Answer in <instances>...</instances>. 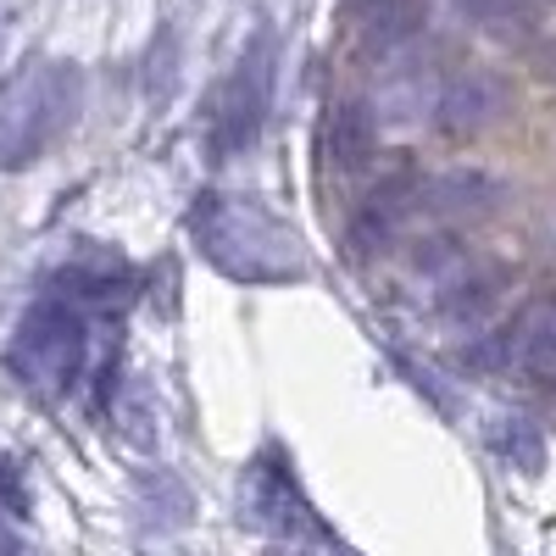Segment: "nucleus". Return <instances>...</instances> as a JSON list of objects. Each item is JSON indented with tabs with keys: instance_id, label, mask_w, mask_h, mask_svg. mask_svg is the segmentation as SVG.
I'll return each instance as SVG.
<instances>
[{
	"instance_id": "nucleus-4",
	"label": "nucleus",
	"mask_w": 556,
	"mask_h": 556,
	"mask_svg": "<svg viewBox=\"0 0 556 556\" xmlns=\"http://www.w3.org/2000/svg\"><path fill=\"white\" fill-rule=\"evenodd\" d=\"M7 362L12 374L28 384V390H51L62 395L89 362V317L73 295H45L23 312L17 334L7 345Z\"/></svg>"
},
{
	"instance_id": "nucleus-2",
	"label": "nucleus",
	"mask_w": 556,
	"mask_h": 556,
	"mask_svg": "<svg viewBox=\"0 0 556 556\" xmlns=\"http://www.w3.org/2000/svg\"><path fill=\"white\" fill-rule=\"evenodd\" d=\"M84 73L67 56H34L0 84V173L34 167L78 123Z\"/></svg>"
},
{
	"instance_id": "nucleus-3",
	"label": "nucleus",
	"mask_w": 556,
	"mask_h": 556,
	"mask_svg": "<svg viewBox=\"0 0 556 556\" xmlns=\"http://www.w3.org/2000/svg\"><path fill=\"white\" fill-rule=\"evenodd\" d=\"M273 96H278V34L256 28L245 39L240 62L228 67L217 101H212V117H206L212 162H235V156H245L256 146L267 117H273Z\"/></svg>"
},
{
	"instance_id": "nucleus-7",
	"label": "nucleus",
	"mask_w": 556,
	"mask_h": 556,
	"mask_svg": "<svg viewBox=\"0 0 556 556\" xmlns=\"http://www.w3.org/2000/svg\"><path fill=\"white\" fill-rule=\"evenodd\" d=\"M374 151H379V117H374V106L356 101V96L334 101L329 117H323V156H329V167L334 173H356V167L374 162Z\"/></svg>"
},
{
	"instance_id": "nucleus-8",
	"label": "nucleus",
	"mask_w": 556,
	"mask_h": 556,
	"mask_svg": "<svg viewBox=\"0 0 556 556\" xmlns=\"http://www.w3.org/2000/svg\"><path fill=\"white\" fill-rule=\"evenodd\" d=\"M490 445L513 462V468H523V473H540V462H545V440H540V429L529 424V417H495V429H490Z\"/></svg>"
},
{
	"instance_id": "nucleus-5",
	"label": "nucleus",
	"mask_w": 556,
	"mask_h": 556,
	"mask_svg": "<svg viewBox=\"0 0 556 556\" xmlns=\"http://www.w3.org/2000/svg\"><path fill=\"white\" fill-rule=\"evenodd\" d=\"M479 362L513 367V374H523V379H534V384H556V295L523 306V312L479 351Z\"/></svg>"
},
{
	"instance_id": "nucleus-6",
	"label": "nucleus",
	"mask_w": 556,
	"mask_h": 556,
	"mask_svg": "<svg viewBox=\"0 0 556 556\" xmlns=\"http://www.w3.org/2000/svg\"><path fill=\"white\" fill-rule=\"evenodd\" d=\"M506 112V84L495 78V73H456L445 89H440V101H434V123H440V134H451V139H473V134H484L495 117Z\"/></svg>"
},
{
	"instance_id": "nucleus-1",
	"label": "nucleus",
	"mask_w": 556,
	"mask_h": 556,
	"mask_svg": "<svg viewBox=\"0 0 556 556\" xmlns=\"http://www.w3.org/2000/svg\"><path fill=\"white\" fill-rule=\"evenodd\" d=\"M190 240L235 285H290V278H306L301 235L290 228V217H278L256 195L206 190L190 206Z\"/></svg>"
}]
</instances>
